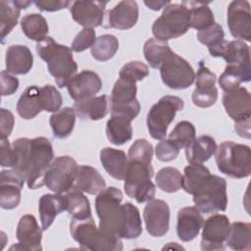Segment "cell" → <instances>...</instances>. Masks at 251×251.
Listing matches in <instances>:
<instances>
[{
	"label": "cell",
	"instance_id": "obj_1",
	"mask_svg": "<svg viewBox=\"0 0 251 251\" xmlns=\"http://www.w3.org/2000/svg\"><path fill=\"white\" fill-rule=\"evenodd\" d=\"M13 170L20 173L28 188L37 189L45 185V175L54 160L50 140L39 136L35 138L21 137L13 142Z\"/></svg>",
	"mask_w": 251,
	"mask_h": 251
},
{
	"label": "cell",
	"instance_id": "obj_2",
	"mask_svg": "<svg viewBox=\"0 0 251 251\" xmlns=\"http://www.w3.org/2000/svg\"><path fill=\"white\" fill-rule=\"evenodd\" d=\"M152 157V144L144 138L136 139L128 149L124 188L126 194L137 203L147 202L155 195L156 187L151 181L154 175Z\"/></svg>",
	"mask_w": 251,
	"mask_h": 251
},
{
	"label": "cell",
	"instance_id": "obj_3",
	"mask_svg": "<svg viewBox=\"0 0 251 251\" xmlns=\"http://www.w3.org/2000/svg\"><path fill=\"white\" fill-rule=\"evenodd\" d=\"M38 56L46 62L50 75L55 78L59 87L67 86L77 71V65L73 58L72 49L57 43L52 37L47 36L36 44Z\"/></svg>",
	"mask_w": 251,
	"mask_h": 251
},
{
	"label": "cell",
	"instance_id": "obj_4",
	"mask_svg": "<svg viewBox=\"0 0 251 251\" xmlns=\"http://www.w3.org/2000/svg\"><path fill=\"white\" fill-rule=\"evenodd\" d=\"M123 192L115 187H105L95 199V210L99 217V230L108 238L120 240L124 224V207L122 201Z\"/></svg>",
	"mask_w": 251,
	"mask_h": 251
},
{
	"label": "cell",
	"instance_id": "obj_5",
	"mask_svg": "<svg viewBox=\"0 0 251 251\" xmlns=\"http://www.w3.org/2000/svg\"><path fill=\"white\" fill-rule=\"evenodd\" d=\"M216 164L221 173L230 177H247L251 174L250 147L232 141H225L217 147Z\"/></svg>",
	"mask_w": 251,
	"mask_h": 251
},
{
	"label": "cell",
	"instance_id": "obj_6",
	"mask_svg": "<svg viewBox=\"0 0 251 251\" xmlns=\"http://www.w3.org/2000/svg\"><path fill=\"white\" fill-rule=\"evenodd\" d=\"M70 231L73 238L79 244L80 249L89 251H120L123 250L122 239L115 240L106 237L96 227L92 217L76 220L70 224Z\"/></svg>",
	"mask_w": 251,
	"mask_h": 251
},
{
	"label": "cell",
	"instance_id": "obj_7",
	"mask_svg": "<svg viewBox=\"0 0 251 251\" xmlns=\"http://www.w3.org/2000/svg\"><path fill=\"white\" fill-rule=\"evenodd\" d=\"M189 27V9L182 3H170L153 23L152 33L155 38L167 41L183 35Z\"/></svg>",
	"mask_w": 251,
	"mask_h": 251
},
{
	"label": "cell",
	"instance_id": "obj_8",
	"mask_svg": "<svg viewBox=\"0 0 251 251\" xmlns=\"http://www.w3.org/2000/svg\"><path fill=\"white\" fill-rule=\"evenodd\" d=\"M195 207L204 214L226 211L227 206L226 181L224 177L209 175L194 191Z\"/></svg>",
	"mask_w": 251,
	"mask_h": 251
},
{
	"label": "cell",
	"instance_id": "obj_9",
	"mask_svg": "<svg viewBox=\"0 0 251 251\" xmlns=\"http://www.w3.org/2000/svg\"><path fill=\"white\" fill-rule=\"evenodd\" d=\"M184 102L180 97L165 95L155 103L147 115V128L154 139H164L170 124L174 121L176 114L181 111Z\"/></svg>",
	"mask_w": 251,
	"mask_h": 251
},
{
	"label": "cell",
	"instance_id": "obj_10",
	"mask_svg": "<svg viewBox=\"0 0 251 251\" xmlns=\"http://www.w3.org/2000/svg\"><path fill=\"white\" fill-rule=\"evenodd\" d=\"M223 105L226 114L234 121L235 131L241 134L249 132L251 119V96L249 91L243 86L225 91Z\"/></svg>",
	"mask_w": 251,
	"mask_h": 251
},
{
	"label": "cell",
	"instance_id": "obj_11",
	"mask_svg": "<svg viewBox=\"0 0 251 251\" xmlns=\"http://www.w3.org/2000/svg\"><path fill=\"white\" fill-rule=\"evenodd\" d=\"M136 92V82L119 77L114 84L110 96L111 115L123 116L131 121L134 120L140 111Z\"/></svg>",
	"mask_w": 251,
	"mask_h": 251
},
{
	"label": "cell",
	"instance_id": "obj_12",
	"mask_svg": "<svg viewBox=\"0 0 251 251\" xmlns=\"http://www.w3.org/2000/svg\"><path fill=\"white\" fill-rule=\"evenodd\" d=\"M160 75L165 85L172 89H185L195 80V73L190 64L172 52L160 66Z\"/></svg>",
	"mask_w": 251,
	"mask_h": 251
},
{
	"label": "cell",
	"instance_id": "obj_13",
	"mask_svg": "<svg viewBox=\"0 0 251 251\" xmlns=\"http://www.w3.org/2000/svg\"><path fill=\"white\" fill-rule=\"evenodd\" d=\"M78 165L70 156L55 158L45 175V185L54 193H64L74 185Z\"/></svg>",
	"mask_w": 251,
	"mask_h": 251
},
{
	"label": "cell",
	"instance_id": "obj_14",
	"mask_svg": "<svg viewBox=\"0 0 251 251\" xmlns=\"http://www.w3.org/2000/svg\"><path fill=\"white\" fill-rule=\"evenodd\" d=\"M229 220L226 215L215 214L203 223L201 249L204 251L225 250L229 230Z\"/></svg>",
	"mask_w": 251,
	"mask_h": 251
},
{
	"label": "cell",
	"instance_id": "obj_15",
	"mask_svg": "<svg viewBox=\"0 0 251 251\" xmlns=\"http://www.w3.org/2000/svg\"><path fill=\"white\" fill-rule=\"evenodd\" d=\"M143 220L147 232L153 237L165 235L170 227V207L161 199H151L143 210Z\"/></svg>",
	"mask_w": 251,
	"mask_h": 251
},
{
	"label": "cell",
	"instance_id": "obj_16",
	"mask_svg": "<svg viewBox=\"0 0 251 251\" xmlns=\"http://www.w3.org/2000/svg\"><path fill=\"white\" fill-rule=\"evenodd\" d=\"M227 25L231 35L238 40H251L250 4L246 0H234L227 7Z\"/></svg>",
	"mask_w": 251,
	"mask_h": 251
},
{
	"label": "cell",
	"instance_id": "obj_17",
	"mask_svg": "<svg viewBox=\"0 0 251 251\" xmlns=\"http://www.w3.org/2000/svg\"><path fill=\"white\" fill-rule=\"evenodd\" d=\"M195 77L196 87L192 93L193 104L201 108L211 107L218 99L216 75L205 66L203 61H200Z\"/></svg>",
	"mask_w": 251,
	"mask_h": 251
},
{
	"label": "cell",
	"instance_id": "obj_18",
	"mask_svg": "<svg viewBox=\"0 0 251 251\" xmlns=\"http://www.w3.org/2000/svg\"><path fill=\"white\" fill-rule=\"evenodd\" d=\"M42 228H40L35 217L30 214L24 215L17 226L16 236L19 241L17 245L11 246L10 250H26L41 251Z\"/></svg>",
	"mask_w": 251,
	"mask_h": 251
},
{
	"label": "cell",
	"instance_id": "obj_19",
	"mask_svg": "<svg viewBox=\"0 0 251 251\" xmlns=\"http://www.w3.org/2000/svg\"><path fill=\"white\" fill-rule=\"evenodd\" d=\"M25 178L15 170H3L0 173V206L6 210L18 207L21 191Z\"/></svg>",
	"mask_w": 251,
	"mask_h": 251
},
{
	"label": "cell",
	"instance_id": "obj_20",
	"mask_svg": "<svg viewBox=\"0 0 251 251\" xmlns=\"http://www.w3.org/2000/svg\"><path fill=\"white\" fill-rule=\"evenodd\" d=\"M105 1H75L71 4L72 18L83 27L94 28L103 23Z\"/></svg>",
	"mask_w": 251,
	"mask_h": 251
},
{
	"label": "cell",
	"instance_id": "obj_21",
	"mask_svg": "<svg viewBox=\"0 0 251 251\" xmlns=\"http://www.w3.org/2000/svg\"><path fill=\"white\" fill-rule=\"evenodd\" d=\"M102 87L100 76L92 71L84 70L75 75L67 84L68 92L75 101L93 97Z\"/></svg>",
	"mask_w": 251,
	"mask_h": 251
},
{
	"label": "cell",
	"instance_id": "obj_22",
	"mask_svg": "<svg viewBox=\"0 0 251 251\" xmlns=\"http://www.w3.org/2000/svg\"><path fill=\"white\" fill-rule=\"evenodd\" d=\"M138 20V6L135 1L124 0L119 2L107 13V25L105 27L117 29H129L135 25Z\"/></svg>",
	"mask_w": 251,
	"mask_h": 251
},
{
	"label": "cell",
	"instance_id": "obj_23",
	"mask_svg": "<svg viewBox=\"0 0 251 251\" xmlns=\"http://www.w3.org/2000/svg\"><path fill=\"white\" fill-rule=\"evenodd\" d=\"M204 220L195 206L181 208L177 213L176 234L183 242L193 240L199 233Z\"/></svg>",
	"mask_w": 251,
	"mask_h": 251
},
{
	"label": "cell",
	"instance_id": "obj_24",
	"mask_svg": "<svg viewBox=\"0 0 251 251\" xmlns=\"http://www.w3.org/2000/svg\"><path fill=\"white\" fill-rule=\"evenodd\" d=\"M208 50L211 56L222 57L227 64L250 65L249 46L242 40H224Z\"/></svg>",
	"mask_w": 251,
	"mask_h": 251
},
{
	"label": "cell",
	"instance_id": "obj_25",
	"mask_svg": "<svg viewBox=\"0 0 251 251\" xmlns=\"http://www.w3.org/2000/svg\"><path fill=\"white\" fill-rule=\"evenodd\" d=\"M74 110L81 120L98 121L109 113L110 98L107 95H100L75 101Z\"/></svg>",
	"mask_w": 251,
	"mask_h": 251
},
{
	"label": "cell",
	"instance_id": "obj_26",
	"mask_svg": "<svg viewBox=\"0 0 251 251\" xmlns=\"http://www.w3.org/2000/svg\"><path fill=\"white\" fill-rule=\"evenodd\" d=\"M6 71L13 75H25L33 65L31 51L25 45H11L6 50Z\"/></svg>",
	"mask_w": 251,
	"mask_h": 251
},
{
	"label": "cell",
	"instance_id": "obj_27",
	"mask_svg": "<svg viewBox=\"0 0 251 251\" xmlns=\"http://www.w3.org/2000/svg\"><path fill=\"white\" fill-rule=\"evenodd\" d=\"M73 187L88 194H98L106 187V182L95 168L81 165L77 167Z\"/></svg>",
	"mask_w": 251,
	"mask_h": 251
},
{
	"label": "cell",
	"instance_id": "obj_28",
	"mask_svg": "<svg viewBox=\"0 0 251 251\" xmlns=\"http://www.w3.org/2000/svg\"><path fill=\"white\" fill-rule=\"evenodd\" d=\"M100 162L109 176L123 180L127 167V156L123 150L105 147L100 151Z\"/></svg>",
	"mask_w": 251,
	"mask_h": 251
},
{
	"label": "cell",
	"instance_id": "obj_29",
	"mask_svg": "<svg viewBox=\"0 0 251 251\" xmlns=\"http://www.w3.org/2000/svg\"><path fill=\"white\" fill-rule=\"evenodd\" d=\"M216 140L210 135H201L185 147V157L189 164H203L208 161L217 150Z\"/></svg>",
	"mask_w": 251,
	"mask_h": 251
},
{
	"label": "cell",
	"instance_id": "obj_30",
	"mask_svg": "<svg viewBox=\"0 0 251 251\" xmlns=\"http://www.w3.org/2000/svg\"><path fill=\"white\" fill-rule=\"evenodd\" d=\"M38 211L42 229L46 230L53 224L58 214L65 211V202L62 194H44L38 202Z\"/></svg>",
	"mask_w": 251,
	"mask_h": 251
},
{
	"label": "cell",
	"instance_id": "obj_31",
	"mask_svg": "<svg viewBox=\"0 0 251 251\" xmlns=\"http://www.w3.org/2000/svg\"><path fill=\"white\" fill-rule=\"evenodd\" d=\"M61 194L65 202V211H67L73 219L83 220L92 217L89 200L84 196L83 192L72 187Z\"/></svg>",
	"mask_w": 251,
	"mask_h": 251
},
{
	"label": "cell",
	"instance_id": "obj_32",
	"mask_svg": "<svg viewBox=\"0 0 251 251\" xmlns=\"http://www.w3.org/2000/svg\"><path fill=\"white\" fill-rule=\"evenodd\" d=\"M106 135L108 140L114 145L120 146L132 137L131 120L118 115H111L106 125Z\"/></svg>",
	"mask_w": 251,
	"mask_h": 251
},
{
	"label": "cell",
	"instance_id": "obj_33",
	"mask_svg": "<svg viewBox=\"0 0 251 251\" xmlns=\"http://www.w3.org/2000/svg\"><path fill=\"white\" fill-rule=\"evenodd\" d=\"M251 79L250 65L226 64L224 73L220 75L219 85L224 91H229Z\"/></svg>",
	"mask_w": 251,
	"mask_h": 251
},
{
	"label": "cell",
	"instance_id": "obj_34",
	"mask_svg": "<svg viewBox=\"0 0 251 251\" xmlns=\"http://www.w3.org/2000/svg\"><path fill=\"white\" fill-rule=\"evenodd\" d=\"M39 89L36 85L26 87L20 96L17 103V112L24 120L35 118L41 111Z\"/></svg>",
	"mask_w": 251,
	"mask_h": 251
},
{
	"label": "cell",
	"instance_id": "obj_35",
	"mask_svg": "<svg viewBox=\"0 0 251 251\" xmlns=\"http://www.w3.org/2000/svg\"><path fill=\"white\" fill-rule=\"evenodd\" d=\"M181 3L189 9L190 27L200 31L215 24L214 14L208 6L209 2L182 1Z\"/></svg>",
	"mask_w": 251,
	"mask_h": 251
},
{
	"label": "cell",
	"instance_id": "obj_36",
	"mask_svg": "<svg viewBox=\"0 0 251 251\" xmlns=\"http://www.w3.org/2000/svg\"><path fill=\"white\" fill-rule=\"evenodd\" d=\"M226 244L232 250L249 251L251 245V224L234 222L229 225Z\"/></svg>",
	"mask_w": 251,
	"mask_h": 251
},
{
	"label": "cell",
	"instance_id": "obj_37",
	"mask_svg": "<svg viewBox=\"0 0 251 251\" xmlns=\"http://www.w3.org/2000/svg\"><path fill=\"white\" fill-rule=\"evenodd\" d=\"M49 124L54 136L57 138L68 137L72 133L75 124V112L74 108L65 107L53 113L50 117Z\"/></svg>",
	"mask_w": 251,
	"mask_h": 251
},
{
	"label": "cell",
	"instance_id": "obj_38",
	"mask_svg": "<svg viewBox=\"0 0 251 251\" xmlns=\"http://www.w3.org/2000/svg\"><path fill=\"white\" fill-rule=\"evenodd\" d=\"M21 27L26 37L40 42L47 37L48 24L45 18L40 14H27L21 20Z\"/></svg>",
	"mask_w": 251,
	"mask_h": 251
},
{
	"label": "cell",
	"instance_id": "obj_39",
	"mask_svg": "<svg viewBox=\"0 0 251 251\" xmlns=\"http://www.w3.org/2000/svg\"><path fill=\"white\" fill-rule=\"evenodd\" d=\"M125 217L121 230V238L133 239L137 238L142 233V223L139 210L130 202L123 204Z\"/></svg>",
	"mask_w": 251,
	"mask_h": 251
},
{
	"label": "cell",
	"instance_id": "obj_40",
	"mask_svg": "<svg viewBox=\"0 0 251 251\" xmlns=\"http://www.w3.org/2000/svg\"><path fill=\"white\" fill-rule=\"evenodd\" d=\"M172 52L167 41L157 38L147 39L143 46L144 57L153 69H159Z\"/></svg>",
	"mask_w": 251,
	"mask_h": 251
},
{
	"label": "cell",
	"instance_id": "obj_41",
	"mask_svg": "<svg viewBox=\"0 0 251 251\" xmlns=\"http://www.w3.org/2000/svg\"><path fill=\"white\" fill-rule=\"evenodd\" d=\"M119 49V40L113 34H103L96 38L90 48L92 57L100 62L112 59Z\"/></svg>",
	"mask_w": 251,
	"mask_h": 251
},
{
	"label": "cell",
	"instance_id": "obj_42",
	"mask_svg": "<svg viewBox=\"0 0 251 251\" xmlns=\"http://www.w3.org/2000/svg\"><path fill=\"white\" fill-rule=\"evenodd\" d=\"M157 186L167 193H175L182 188L183 176L180 172L174 167L162 168L155 176Z\"/></svg>",
	"mask_w": 251,
	"mask_h": 251
},
{
	"label": "cell",
	"instance_id": "obj_43",
	"mask_svg": "<svg viewBox=\"0 0 251 251\" xmlns=\"http://www.w3.org/2000/svg\"><path fill=\"white\" fill-rule=\"evenodd\" d=\"M20 14L21 9L17 7L14 1L3 0L0 2V33L2 42L6 35H8L16 26Z\"/></svg>",
	"mask_w": 251,
	"mask_h": 251
},
{
	"label": "cell",
	"instance_id": "obj_44",
	"mask_svg": "<svg viewBox=\"0 0 251 251\" xmlns=\"http://www.w3.org/2000/svg\"><path fill=\"white\" fill-rule=\"evenodd\" d=\"M210 171L202 164H190L184 168L182 188L189 194H193L203 179L210 175Z\"/></svg>",
	"mask_w": 251,
	"mask_h": 251
},
{
	"label": "cell",
	"instance_id": "obj_45",
	"mask_svg": "<svg viewBox=\"0 0 251 251\" xmlns=\"http://www.w3.org/2000/svg\"><path fill=\"white\" fill-rule=\"evenodd\" d=\"M196 129L194 126L187 121H181L176 124L174 129L169 135V140H171L179 149L187 147L195 138Z\"/></svg>",
	"mask_w": 251,
	"mask_h": 251
},
{
	"label": "cell",
	"instance_id": "obj_46",
	"mask_svg": "<svg viewBox=\"0 0 251 251\" xmlns=\"http://www.w3.org/2000/svg\"><path fill=\"white\" fill-rule=\"evenodd\" d=\"M39 98L42 111L55 113L60 110L62 106V95L59 90L51 85H44L39 89Z\"/></svg>",
	"mask_w": 251,
	"mask_h": 251
},
{
	"label": "cell",
	"instance_id": "obj_47",
	"mask_svg": "<svg viewBox=\"0 0 251 251\" xmlns=\"http://www.w3.org/2000/svg\"><path fill=\"white\" fill-rule=\"evenodd\" d=\"M149 75L148 67L140 62V61H132L128 62L123 66L120 70L119 76L121 78L136 82L138 80H142Z\"/></svg>",
	"mask_w": 251,
	"mask_h": 251
},
{
	"label": "cell",
	"instance_id": "obj_48",
	"mask_svg": "<svg viewBox=\"0 0 251 251\" xmlns=\"http://www.w3.org/2000/svg\"><path fill=\"white\" fill-rule=\"evenodd\" d=\"M197 38L200 43L206 45L208 48H211L225 40V32L222 25L215 23L208 28L198 31Z\"/></svg>",
	"mask_w": 251,
	"mask_h": 251
},
{
	"label": "cell",
	"instance_id": "obj_49",
	"mask_svg": "<svg viewBox=\"0 0 251 251\" xmlns=\"http://www.w3.org/2000/svg\"><path fill=\"white\" fill-rule=\"evenodd\" d=\"M96 40V34L94 28L83 27L75 37L71 49L75 52H82L88 48H91Z\"/></svg>",
	"mask_w": 251,
	"mask_h": 251
},
{
	"label": "cell",
	"instance_id": "obj_50",
	"mask_svg": "<svg viewBox=\"0 0 251 251\" xmlns=\"http://www.w3.org/2000/svg\"><path fill=\"white\" fill-rule=\"evenodd\" d=\"M179 150L180 149L171 140L164 138L156 145L155 155L157 159L162 162H170L176 159L179 154Z\"/></svg>",
	"mask_w": 251,
	"mask_h": 251
},
{
	"label": "cell",
	"instance_id": "obj_51",
	"mask_svg": "<svg viewBox=\"0 0 251 251\" xmlns=\"http://www.w3.org/2000/svg\"><path fill=\"white\" fill-rule=\"evenodd\" d=\"M15 124L14 115L11 111L2 108L0 110V135L1 139H7L11 134Z\"/></svg>",
	"mask_w": 251,
	"mask_h": 251
},
{
	"label": "cell",
	"instance_id": "obj_52",
	"mask_svg": "<svg viewBox=\"0 0 251 251\" xmlns=\"http://www.w3.org/2000/svg\"><path fill=\"white\" fill-rule=\"evenodd\" d=\"M19 88V79L8 73L7 71L1 72V94L2 96L12 95Z\"/></svg>",
	"mask_w": 251,
	"mask_h": 251
},
{
	"label": "cell",
	"instance_id": "obj_53",
	"mask_svg": "<svg viewBox=\"0 0 251 251\" xmlns=\"http://www.w3.org/2000/svg\"><path fill=\"white\" fill-rule=\"evenodd\" d=\"M34 5L37 9L42 12H55L62 9L67 8L72 3L70 1H62V0H39L34 1Z\"/></svg>",
	"mask_w": 251,
	"mask_h": 251
},
{
	"label": "cell",
	"instance_id": "obj_54",
	"mask_svg": "<svg viewBox=\"0 0 251 251\" xmlns=\"http://www.w3.org/2000/svg\"><path fill=\"white\" fill-rule=\"evenodd\" d=\"M0 157H1V166L2 167L13 168V164H14L13 148L11 147L8 139H1Z\"/></svg>",
	"mask_w": 251,
	"mask_h": 251
},
{
	"label": "cell",
	"instance_id": "obj_55",
	"mask_svg": "<svg viewBox=\"0 0 251 251\" xmlns=\"http://www.w3.org/2000/svg\"><path fill=\"white\" fill-rule=\"evenodd\" d=\"M170 3V1H144V4L153 11H159L160 9L165 8Z\"/></svg>",
	"mask_w": 251,
	"mask_h": 251
},
{
	"label": "cell",
	"instance_id": "obj_56",
	"mask_svg": "<svg viewBox=\"0 0 251 251\" xmlns=\"http://www.w3.org/2000/svg\"><path fill=\"white\" fill-rule=\"evenodd\" d=\"M15 4L19 9H25L28 5L31 4L30 1H21V0H14Z\"/></svg>",
	"mask_w": 251,
	"mask_h": 251
}]
</instances>
